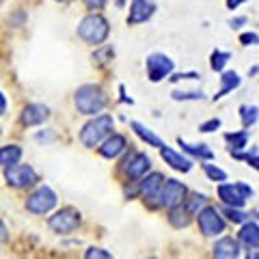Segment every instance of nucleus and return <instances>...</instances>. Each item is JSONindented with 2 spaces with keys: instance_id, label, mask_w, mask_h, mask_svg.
<instances>
[{
  "instance_id": "nucleus-1",
  "label": "nucleus",
  "mask_w": 259,
  "mask_h": 259,
  "mask_svg": "<svg viewBox=\"0 0 259 259\" xmlns=\"http://www.w3.org/2000/svg\"><path fill=\"white\" fill-rule=\"evenodd\" d=\"M106 104H108V97L104 93V89L97 84H82L74 93V106L80 115L95 117L106 108Z\"/></svg>"
},
{
  "instance_id": "nucleus-2",
  "label": "nucleus",
  "mask_w": 259,
  "mask_h": 259,
  "mask_svg": "<svg viewBox=\"0 0 259 259\" xmlns=\"http://www.w3.org/2000/svg\"><path fill=\"white\" fill-rule=\"evenodd\" d=\"M112 130H115V119L110 115L100 112V115H95L89 123H84L82 130H80V143L89 149H95L112 134Z\"/></svg>"
},
{
  "instance_id": "nucleus-3",
  "label": "nucleus",
  "mask_w": 259,
  "mask_h": 259,
  "mask_svg": "<svg viewBox=\"0 0 259 259\" xmlns=\"http://www.w3.org/2000/svg\"><path fill=\"white\" fill-rule=\"evenodd\" d=\"M76 32L82 41L91 44V46H102L110 35V24L100 13H89L80 20Z\"/></svg>"
},
{
  "instance_id": "nucleus-4",
  "label": "nucleus",
  "mask_w": 259,
  "mask_h": 259,
  "mask_svg": "<svg viewBox=\"0 0 259 259\" xmlns=\"http://www.w3.org/2000/svg\"><path fill=\"white\" fill-rule=\"evenodd\" d=\"M56 203H59V197H56V192L50 188V186H37V188L26 197L24 207H26V212H30V214L41 216V214L52 212L56 207Z\"/></svg>"
},
{
  "instance_id": "nucleus-5",
  "label": "nucleus",
  "mask_w": 259,
  "mask_h": 259,
  "mask_svg": "<svg viewBox=\"0 0 259 259\" xmlns=\"http://www.w3.org/2000/svg\"><path fill=\"white\" fill-rule=\"evenodd\" d=\"M186 197H188V188H186L182 182H177V180H164L160 192L156 194V205L158 207L173 209L177 205H184Z\"/></svg>"
},
{
  "instance_id": "nucleus-6",
  "label": "nucleus",
  "mask_w": 259,
  "mask_h": 259,
  "mask_svg": "<svg viewBox=\"0 0 259 259\" xmlns=\"http://www.w3.org/2000/svg\"><path fill=\"white\" fill-rule=\"evenodd\" d=\"M80 223H82V216H80L78 209L74 207H61L59 212H54L48 218V227L54 233H61V236H67V233H74Z\"/></svg>"
},
{
  "instance_id": "nucleus-7",
  "label": "nucleus",
  "mask_w": 259,
  "mask_h": 259,
  "mask_svg": "<svg viewBox=\"0 0 259 259\" xmlns=\"http://www.w3.org/2000/svg\"><path fill=\"white\" fill-rule=\"evenodd\" d=\"M5 180H7V184H9L11 188L26 190V188L37 186L39 175H37V171L30 164H20V162H18V164L5 168Z\"/></svg>"
},
{
  "instance_id": "nucleus-8",
  "label": "nucleus",
  "mask_w": 259,
  "mask_h": 259,
  "mask_svg": "<svg viewBox=\"0 0 259 259\" xmlns=\"http://www.w3.org/2000/svg\"><path fill=\"white\" fill-rule=\"evenodd\" d=\"M255 194V190L250 188L244 182H236V184H221L218 186V199L223 201V205H231V207H242L246 203V199H250Z\"/></svg>"
},
{
  "instance_id": "nucleus-9",
  "label": "nucleus",
  "mask_w": 259,
  "mask_h": 259,
  "mask_svg": "<svg viewBox=\"0 0 259 259\" xmlns=\"http://www.w3.org/2000/svg\"><path fill=\"white\" fill-rule=\"evenodd\" d=\"M151 168V158L143 151H134L121 162V173L127 177V182H139L143 175H147Z\"/></svg>"
},
{
  "instance_id": "nucleus-10",
  "label": "nucleus",
  "mask_w": 259,
  "mask_h": 259,
  "mask_svg": "<svg viewBox=\"0 0 259 259\" xmlns=\"http://www.w3.org/2000/svg\"><path fill=\"white\" fill-rule=\"evenodd\" d=\"M197 223H199V229H201V233H203L205 238H216V236H221V233L225 231L223 216L212 205H205L197 214Z\"/></svg>"
},
{
  "instance_id": "nucleus-11",
  "label": "nucleus",
  "mask_w": 259,
  "mask_h": 259,
  "mask_svg": "<svg viewBox=\"0 0 259 259\" xmlns=\"http://www.w3.org/2000/svg\"><path fill=\"white\" fill-rule=\"evenodd\" d=\"M145 67H147V78L151 82H160V80H164L166 76L173 74V67L175 63L168 59L166 54H149L147 61H145Z\"/></svg>"
},
{
  "instance_id": "nucleus-12",
  "label": "nucleus",
  "mask_w": 259,
  "mask_h": 259,
  "mask_svg": "<svg viewBox=\"0 0 259 259\" xmlns=\"http://www.w3.org/2000/svg\"><path fill=\"white\" fill-rule=\"evenodd\" d=\"M153 13H156V5H153L151 0H132V5H130L127 24H130V26L143 24V22L151 20Z\"/></svg>"
},
{
  "instance_id": "nucleus-13",
  "label": "nucleus",
  "mask_w": 259,
  "mask_h": 259,
  "mask_svg": "<svg viewBox=\"0 0 259 259\" xmlns=\"http://www.w3.org/2000/svg\"><path fill=\"white\" fill-rule=\"evenodd\" d=\"M125 149H127V141H125V136H121V134H110L108 139L104 141L100 147H97L100 156H102V158H106V160H115V158H119Z\"/></svg>"
},
{
  "instance_id": "nucleus-14",
  "label": "nucleus",
  "mask_w": 259,
  "mask_h": 259,
  "mask_svg": "<svg viewBox=\"0 0 259 259\" xmlns=\"http://www.w3.org/2000/svg\"><path fill=\"white\" fill-rule=\"evenodd\" d=\"M48 117H50V110L44 104H26L22 110L20 121H22V125L32 127V125H41Z\"/></svg>"
},
{
  "instance_id": "nucleus-15",
  "label": "nucleus",
  "mask_w": 259,
  "mask_h": 259,
  "mask_svg": "<svg viewBox=\"0 0 259 259\" xmlns=\"http://www.w3.org/2000/svg\"><path fill=\"white\" fill-rule=\"evenodd\" d=\"M162 184H164V175L162 173H147L139 180V194L145 199H156V194L160 192Z\"/></svg>"
},
{
  "instance_id": "nucleus-16",
  "label": "nucleus",
  "mask_w": 259,
  "mask_h": 259,
  "mask_svg": "<svg viewBox=\"0 0 259 259\" xmlns=\"http://www.w3.org/2000/svg\"><path fill=\"white\" fill-rule=\"evenodd\" d=\"M160 153H162V160H164L171 168H175V171L188 173L190 168H192V160L188 156H182V153L175 151L173 147H166V145H164V147L160 149Z\"/></svg>"
},
{
  "instance_id": "nucleus-17",
  "label": "nucleus",
  "mask_w": 259,
  "mask_h": 259,
  "mask_svg": "<svg viewBox=\"0 0 259 259\" xmlns=\"http://www.w3.org/2000/svg\"><path fill=\"white\" fill-rule=\"evenodd\" d=\"M212 253H214V257H218V259H236V257L242 255V253H240L238 240H233V238H229V236L216 240Z\"/></svg>"
},
{
  "instance_id": "nucleus-18",
  "label": "nucleus",
  "mask_w": 259,
  "mask_h": 259,
  "mask_svg": "<svg viewBox=\"0 0 259 259\" xmlns=\"http://www.w3.org/2000/svg\"><path fill=\"white\" fill-rule=\"evenodd\" d=\"M240 242L246 248H259V225L246 221L240 229Z\"/></svg>"
},
{
  "instance_id": "nucleus-19",
  "label": "nucleus",
  "mask_w": 259,
  "mask_h": 259,
  "mask_svg": "<svg viewBox=\"0 0 259 259\" xmlns=\"http://www.w3.org/2000/svg\"><path fill=\"white\" fill-rule=\"evenodd\" d=\"M177 143H180V147L188 153V156H192V158H199V160H203V162H207V160H212L214 158V151L207 147V145H203V143H199V145H190V143H186V141H182V139H177Z\"/></svg>"
},
{
  "instance_id": "nucleus-20",
  "label": "nucleus",
  "mask_w": 259,
  "mask_h": 259,
  "mask_svg": "<svg viewBox=\"0 0 259 259\" xmlns=\"http://www.w3.org/2000/svg\"><path fill=\"white\" fill-rule=\"evenodd\" d=\"M130 127H132V130H134V134L139 136V139H143L145 143L149 145V147H158V149L164 147V143H162V139H158V136L153 134L151 130H147L143 123H139V121H132V123H130Z\"/></svg>"
},
{
  "instance_id": "nucleus-21",
  "label": "nucleus",
  "mask_w": 259,
  "mask_h": 259,
  "mask_svg": "<svg viewBox=\"0 0 259 259\" xmlns=\"http://www.w3.org/2000/svg\"><path fill=\"white\" fill-rule=\"evenodd\" d=\"M22 160V147L20 145H5L0 147V166H13Z\"/></svg>"
},
{
  "instance_id": "nucleus-22",
  "label": "nucleus",
  "mask_w": 259,
  "mask_h": 259,
  "mask_svg": "<svg viewBox=\"0 0 259 259\" xmlns=\"http://www.w3.org/2000/svg\"><path fill=\"white\" fill-rule=\"evenodd\" d=\"M240 76L236 74V71H225V74L221 76V91H218L214 95V100H221V97H225L227 93H231L233 89H238L240 87Z\"/></svg>"
},
{
  "instance_id": "nucleus-23",
  "label": "nucleus",
  "mask_w": 259,
  "mask_h": 259,
  "mask_svg": "<svg viewBox=\"0 0 259 259\" xmlns=\"http://www.w3.org/2000/svg\"><path fill=\"white\" fill-rule=\"evenodd\" d=\"M190 212L186 209V205H177L173 209H168V223H171L175 229H182V227L190 225Z\"/></svg>"
},
{
  "instance_id": "nucleus-24",
  "label": "nucleus",
  "mask_w": 259,
  "mask_h": 259,
  "mask_svg": "<svg viewBox=\"0 0 259 259\" xmlns=\"http://www.w3.org/2000/svg\"><path fill=\"white\" fill-rule=\"evenodd\" d=\"M225 141L229 143V151H242L248 145V130H240V132H229L225 134Z\"/></svg>"
},
{
  "instance_id": "nucleus-25",
  "label": "nucleus",
  "mask_w": 259,
  "mask_h": 259,
  "mask_svg": "<svg viewBox=\"0 0 259 259\" xmlns=\"http://www.w3.org/2000/svg\"><path fill=\"white\" fill-rule=\"evenodd\" d=\"M112 56H115V50H112L110 46H95V52L91 54L93 59V65H97V67H104V65H108L112 61Z\"/></svg>"
},
{
  "instance_id": "nucleus-26",
  "label": "nucleus",
  "mask_w": 259,
  "mask_h": 259,
  "mask_svg": "<svg viewBox=\"0 0 259 259\" xmlns=\"http://www.w3.org/2000/svg\"><path fill=\"white\" fill-rule=\"evenodd\" d=\"M184 205H186V209L192 214V216H197L201 209H203L205 205H207V199H205V194H199V192H194V194H190V199L186 197V201H184Z\"/></svg>"
},
{
  "instance_id": "nucleus-27",
  "label": "nucleus",
  "mask_w": 259,
  "mask_h": 259,
  "mask_svg": "<svg viewBox=\"0 0 259 259\" xmlns=\"http://www.w3.org/2000/svg\"><path fill=\"white\" fill-rule=\"evenodd\" d=\"M240 119H242V125L246 130L253 127L259 119V108L257 106H240Z\"/></svg>"
},
{
  "instance_id": "nucleus-28",
  "label": "nucleus",
  "mask_w": 259,
  "mask_h": 259,
  "mask_svg": "<svg viewBox=\"0 0 259 259\" xmlns=\"http://www.w3.org/2000/svg\"><path fill=\"white\" fill-rule=\"evenodd\" d=\"M231 59V54L229 52H223V50H216L212 52V59H209V65H212V69L214 71H223L225 69V65L227 61Z\"/></svg>"
},
{
  "instance_id": "nucleus-29",
  "label": "nucleus",
  "mask_w": 259,
  "mask_h": 259,
  "mask_svg": "<svg viewBox=\"0 0 259 259\" xmlns=\"http://www.w3.org/2000/svg\"><path fill=\"white\" fill-rule=\"evenodd\" d=\"M223 214H227V218H229L231 223H236V225H240V223H246V221H248V214L240 212V207L223 205Z\"/></svg>"
},
{
  "instance_id": "nucleus-30",
  "label": "nucleus",
  "mask_w": 259,
  "mask_h": 259,
  "mask_svg": "<svg viewBox=\"0 0 259 259\" xmlns=\"http://www.w3.org/2000/svg\"><path fill=\"white\" fill-rule=\"evenodd\" d=\"M203 171H205V175H207L212 182H218V184L227 182V173L223 171V168L214 166V164H203Z\"/></svg>"
},
{
  "instance_id": "nucleus-31",
  "label": "nucleus",
  "mask_w": 259,
  "mask_h": 259,
  "mask_svg": "<svg viewBox=\"0 0 259 259\" xmlns=\"http://www.w3.org/2000/svg\"><path fill=\"white\" fill-rule=\"evenodd\" d=\"M173 95V100L175 102H188V100H194V102H197V100H203V93H201V91H173L171 93Z\"/></svg>"
},
{
  "instance_id": "nucleus-32",
  "label": "nucleus",
  "mask_w": 259,
  "mask_h": 259,
  "mask_svg": "<svg viewBox=\"0 0 259 259\" xmlns=\"http://www.w3.org/2000/svg\"><path fill=\"white\" fill-rule=\"evenodd\" d=\"M84 257H87V259H110L112 255L108 253V250H104V248H95V246H93V248H89V250H87Z\"/></svg>"
},
{
  "instance_id": "nucleus-33",
  "label": "nucleus",
  "mask_w": 259,
  "mask_h": 259,
  "mask_svg": "<svg viewBox=\"0 0 259 259\" xmlns=\"http://www.w3.org/2000/svg\"><path fill=\"white\" fill-rule=\"evenodd\" d=\"M218 127H221V119H209V121H205V123H201L199 125V130H201V132H214V130H218Z\"/></svg>"
},
{
  "instance_id": "nucleus-34",
  "label": "nucleus",
  "mask_w": 259,
  "mask_h": 259,
  "mask_svg": "<svg viewBox=\"0 0 259 259\" xmlns=\"http://www.w3.org/2000/svg\"><path fill=\"white\" fill-rule=\"evenodd\" d=\"M240 41L244 46H257L259 44V35L257 32H244V35H240Z\"/></svg>"
},
{
  "instance_id": "nucleus-35",
  "label": "nucleus",
  "mask_w": 259,
  "mask_h": 259,
  "mask_svg": "<svg viewBox=\"0 0 259 259\" xmlns=\"http://www.w3.org/2000/svg\"><path fill=\"white\" fill-rule=\"evenodd\" d=\"M82 3L87 5V9H91V11H100L106 7L108 0H82Z\"/></svg>"
},
{
  "instance_id": "nucleus-36",
  "label": "nucleus",
  "mask_w": 259,
  "mask_h": 259,
  "mask_svg": "<svg viewBox=\"0 0 259 259\" xmlns=\"http://www.w3.org/2000/svg\"><path fill=\"white\" fill-rule=\"evenodd\" d=\"M177 80H199V74H194V71H188V74H173L171 82H177Z\"/></svg>"
},
{
  "instance_id": "nucleus-37",
  "label": "nucleus",
  "mask_w": 259,
  "mask_h": 259,
  "mask_svg": "<svg viewBox=\"0 0 259 259\" xmlns=\"http://www.w3.org/2000/svg\"><path fill=\"white\" fill-rule=\"evenodd\" d=\"M7 106H9V102H7V97H5V93L0 91V117L7 112Z\"/></svg>"
},
{
  "instance_id": "nucleus-38",
  "label": "nucleus",
  "mask_w": 259,
  "mask_h": 259,
  "mask_svg": "<svg viewBox=\"0 0 259 259\" xmlns=\"http://www.w3.org/2000/svg\"><path fill=\"white\" fill-rule=\"evenodd\" d=\"M242 3H246V0H227V7H229V9H238Z\"/></svg>"
},
{
  "instance_id": "nucleus-39",
  "label": "nucleus",
  "mask_w": 259,
  "mask_h": 259,
  "mask_svg": "<svg viewBox=\"0 0 259 259\" xmlns=\"http://www.w3.org/2000/svg\"><path fill=\"white\" fill-rule=\"evenodd\" d=\"M229 24L233 28H238V26H242V24H246V18H236V20H231Z\"/></svg>"
},
{
  "instance_id": "nucleus-40",
  "label": "nucleus",
  "mask_w": 259,
  "mask_h": 259,
  "mask_svg": "<svg viewBox=\"0 0 259 259\" xmlns=\"http://www.w3.org/2000/svg\"><path fill=\"white\" fill-rule=\"evenodd\" d=\"M7 238V225L3 223V221H0V242H3Z\"/></svg>"
},
{
  "instance_id": "nucleus-41",
  "label": "nucleus",
  "mask_w": 259,
  "mask_h": 259,
  "mask_svg": "<svg viewBox=\"0 0 259 259\" xmlns=\"http://www.w3.org/2000/svg\"><path fill=\"white\" fill-rule=\"evenodd\" d=\"M56 3H63L65 5V3H71V0H56Z\"/></svg>"
},
{
  "instance_id": "nucleus-42",
  "label": "nucleus",
  "mask_w": 259,
  "mask_h": 259,
  "mask_svg": "<svg viewBox=\"0 0 259 259\" xmlns=\"http://www.w3.org/2000/svg\"><path fill=\"white\" fill-rule=\"evenodd\" d=\"M3 3H5V0H0V5H3Z\"/></svg>"
}]
</instances>
